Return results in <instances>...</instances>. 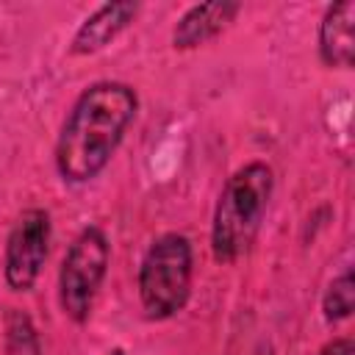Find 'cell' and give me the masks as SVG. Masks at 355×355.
Returning <instances> with one entry per match:
<instances>
[{
	"label": "cell",
	"instance_id": "3",
	"mask_svg": "<svg viewBox=\"0 0 355 355\" xmlns=\"http://www.w3.org/2000/svg\"><path fill=\"white\" fill-rule=\"evenodd\" d=\"M191 291V244L183 233L158 236L139 266V297L150 319L183 311Z\"/></svg>",
	"mask_w": 355,
	"mask_h": 355
},
{
	"label": "cell",
	"instance_id": "1",
	"mask_svg": "<svg viewBox=\"0 0 355 355\" xmlns=\"http://www.w3.org/2000/svg\"><path fill=\"white\" fill-rule=\"evenodd\" d=\"M139 97L119 80H97L80 92L55 141V169L69 183L97 178L133 122Z\"/></svg>",
	"mask_w": 355,
	"mask_h": 355
},
{
	"label": "cell",
	"instance_id": "10",
	"mask_svg": "<svg viewBox=\"0 0 355 355\" xmlns=\"http://www.w3.org/2000/svg\"><path fill=\"white\" fill-rule=\"evenodd\" d=\"M355 308V283H352V269H344L338 277H333V283L324 291L322 300V311L327 322H341L352 313Z\"/></svg>",
	"mask_w": 355,
	"mask_h": 355
},
{
	"label": "cell",
	"instance_id": "4",
	"mask_svg": "<svg viewBox=\"0 0 355 355\" xmlns=\"http://www.w3.org/2000/svg\"><path fill=\"white\" fill-rule=\"evenodd\" d=\"M108 261H111V247L97 225L83 227L69 244L58 272V300L72 322L89 319L100 283L108 272Z\"/></svg>",
	"mask_w": 355,
	"mask_h": 355
},
{
	"label": "cell",
	"instance_id": "6",
	"mask_svg": "<svg viewBox=\"0 0 355 355\" xmlns=\"http://www.w3.org/2000/svg\"><path fill=\"white\" fill-rule=\"evenodd\" d=\"M319 55L327 67L349 69L355 61V3H333L319 25Z\"/></svg>",
	"mask_w": 355,
	"mask_h": 355
},
{
	"label": "cell",
	"instance_id": "8",
	"mask_svg": "<svg viewBox=\"0 0 355 355\" xmlns=\"http://www.w3.org/2000/svg\"><path fill=\"white\" fill-rule=\"evenodd\" d=\"M136 11H139V3H105V6H100L78 28V33L72 39V53L89 55V53L103 50L111 39H116L133 22Z\"/></svg>",
	"mask_w": 355,
	"mask_h": 355
},
{
	"label": "cell",
	"instance_id": "5",
	"mask_svg": "<svg viewBox=\"0 0 355 355\" xmlns=\"http://www.w3.org/2000/svg\"><path fill=\"white\" fill-rule=\"evenodd\" d=\"M50 250V214L42 208H28L11 227L6 239V252H3V275L8 288L14 291H28Z\"/></svg>",
	"mask_w": 355,
	"mask_h": 355
},
{
	"label": "cell",
	"instance_id": "12",
	"mask_svg": "<svg viewBox=\"0 0 355 355\" xmlns=\"http://www.w3.org/2000/svg\"><path fill=\"white\" fill-rule=\"evenodd\" d=\"M108 355H125V349H111Z\"/></svg>",
	"mask_w": 355,
	"mask_h": 355
},
{
	"label": "cell",
	"instance_id": "2",
	"mask_svg": "<svg viewBox=\"0 0 355 355\" xmlns=\"http://www.w3.org/2000/svg\"><path fill=\"white\" fill-rule=\"evenodd\" d=\"M272 189L275 175L263 161H250L227 178L211 225V250L216 261L230 263L252 247L269 208Z\"/></svg>",
	"mask_w": 355,
	"mask_h": 355
},
{
	"label": "cell",
	"instance_id": "7",
	"mask_svg": "<svg viewBox=\"0 0 355 355\" xmlns=\"http://www.w3.org/2000/svg\"><path fill=\"white\" fill-rule=\"evenodd\" d=\"M241 11L239 3H227V0H216V3H200L191 6L180 22L172 31V44L178 50H191L200 47L205 42H211L214 36H219Z\"/></svg>",
	"mask_w": 355,
	"mask_h": 355
},
{
	"label": "cell",
	"instance_id": "11",
	"mask_svg": "<svg viewBox=\"0 0 355 355\" xmlns=\"http://www.w3.org/2000/svg\"><path fill=\"white\" fill-rule=\"evenodd\" d=\"M319 355H352V341L349 338H333L330 344L322 347Z\"/></svg>",
	"mask_w": 355,
	"mask_h": 355
},
{
	"label": "cell",
	"instance_id": "9",
	"mask_svg": "<svg viewBox=\"0 0 355 355\" xmlns=\"http://www.w3.org/2000/svg\"><path fill=\"white\" fill-rule=\"evenodd\" d=\"M6 352L8 355H42L39 336L28 313L19 308H11L6 316Z\"/></svg>",
	"mask_w": 355,
	"mask_h": 355
}]
</instances>
